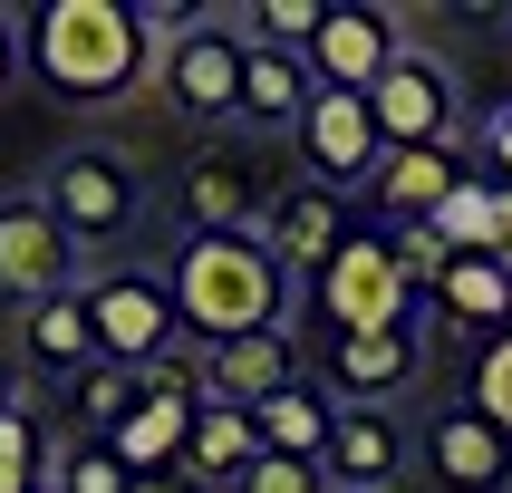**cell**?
Listing matches in <instances>:
<instances>
[{
  "mask_svg": "<svg viewBox=\"0 0 512 493\" xmlns=\"http://www.w3.org/2000/svg\"><path fill=\"white\" fill-rule=\"evenodd\" d=\"M397 58H406L397 10H368V0H339V10H329V29L310 39L319 87H348V97H377V78H387Z\"/></svg>",
  "mask_w": 512,
  "mask_h": 493,
  "instance_id": "obj_13",
  "label": "cell"
},
{
  "mask_svg": "<svg viewBox=\"0 0 512 493\" xmlns=\"http://www.w3.org/2000/svg\"><path fill=\"white\" fill-rule=\"evenodd\" d=\"M136 493H213V484H203V474H184V464H174V474H136Z\"/></svg>",
  "mask_w": 512,
  "mask_h": 493,
  "instance_id": "obj_33",
  "label": "cell"
},
{
  "mask_svg": "<svg viewBox=\"0 0 512 493\" xmlns=\"http://www.w3.org/2000/svg\"><path fill=\"white\" fill-rule=\"evenodd\" d=\"M39 493H58V484H39Z\"/></svg>",
  "mask_w": 512,
  "mask_h": 493,
  "instance_id": "obj_36",
  "label": "cell"
},
{
  "mask_svg": "<svg viewBox=\"0 0 512 493\" xmlns=\"http://www.w3.org/2000/svg\"><path fill=\"white\" fill-rule=\"evenodd\" d=\"M194 416H203V406L145 397L136 416L116 426V455H126V474H174V464H184V445H194Z\"/></svg>",
  "mask_w": 512,
  "mask_h": 493,
  "instance_id": "obj_24",
  "label": "cell"
},
{
  "mask_svg": "<svg viewBox=\"0 0 512 493\" xmlns=\"http://www.w3.org/2000/svg\"><path fill=\"white\" fill-rule=\"evenodd\" d=\"M261 242L281 252L290 281H319V271L348 252V194H329V184H310V174H290L281 194H271V213H261Z\"/></svg>",
  "mask_w": 512,
  "mask_h": 493,
  "instance_id": "obj_12",
  "label": "cell"
},
{
  "mask_svg": "<svg viewBox=\"0 0 512 493\" xmlns=\"http://www.w3.org/2000/svg\"><path fill=\"white\" fill-rule=\"evenodd\" d=\"M87 319H97V358L107 368H165V358H184V310H174V281L165 271H145V261H116V271H87Z\"/></svg>",
  "mask_w": 512,
  "mask_h": 493,
  "instance_id": "obj_5",
  "label": "cell"
},
{
  "mask_svg": "<svg viewBox=\"0 0 512 493\" xmlns=\"http://www.w3.org/2000/svg\"><path fill=\"white\" fill-rule=\"evenodd\" d=\"M261 416V445L271 455H300V464H329V435H339V397L319 387V377H300V387H281L271 406H252Z\"/></svg>",
  "mask_w": 512,
  "mask_h": 493,
  "instance_id": "obj_20",
  "label": "cell"
},
{
  "mask_svg": "<svg viewBox=\"0 0 512 493\" xmlns=\"http://www.w3.org/2000/svg\"><path fill=\"white\" fill-rule=\"evenodd\" d=\"M252 464H261V416H252V406H213V397H203L194 445H184V474H203V484L223 493V484H242Z\"/></svg>",
  "mask_w": 512,
  "mask_h": 493,
  "instance_id": "obj_21",
  "label": "cell"
},
{
  "mask_svg": "<svg viewBox=\"0 0 512 493\" xmlns=\"http://www.w3.org/2000/svg\"><path fill=\"white\" fill-rule=\"evenodd\" d=\"M493 194H503L493 174H464L455 194H445V213H435V232H445L455 252H493Z\"/></svg>",
  "mask_w": 512,
  "mask_h": 493,
  "instance_id": "obj_27",
  "label": "cell"
},
{
  "mask_svg": "<svg viewBox=\"0 0 512 493\" xmlns=\"http://www.w3.org/2000/svg\"><path fill=\"white\" fill-rule=\"evenodd\" d=\"M416 377H426V329H416V319H397V329L329 339V368H319V387H329L339 406H397Z\"/></svg>",
  "mask_w": 512,
  "mask_h": 493,
  "instance_id": "obj_11",
  "label": "cell"
},
{
  "mask_svg": "<svg viewBox=\"0 0 512 493\" xmlns=\"http://www.w3.org/2000/svg\"><path fill=\"white\" fill-rule=\"evenodd\" d=\"M242 68H252L242 10H203L174 49H155V97H165L194 136H213V126H242Z\"/></svg>",
  "mask_w": 512,
  "mask_h": 493,
  "instance_id": "obj_4",
  "label": "cell"
},
{
  "mask_svg": "<svg viewBox=\"0 0 512 493\" xmlns=\"http://www.w3.org/2000/svg\"><path fill=\"white\" fill-rule=\"evenodd\" d=\"M474 406H484L493 426L512 435V329H503V339L484 348V358H474Z\"/></svg>",
  "mask_w": 512,
  "mask_h": 493,
  "instance_id": "obj_30",
  "label": "cell"
},
{
  "mask_svg": "<svg viewBox=\"0 0 512 493\" xmlns=\"http://www.w3.org/2000/svg\"><path fill=\"white\" fill-rule=\"evenodd\" d=\"M435 319L445 329H512V271L493 252H464L445 281H435Z\"/></svg>",
  "mask_w": 512,
  "mask_h": 493,
  "instance_id": "obj_23",
  "label": "cell"
},
{
  "mask_svg": "<svg viewBox=\"0 0 512 493\" xmlns=\"http://www.w3.org/2000/svg\"><path fill=\"white\" fill-rule=\"evenodd\" d=\"M474 145H484V174H493V184H512V97L474 126Z\"/></svg>",
  "mask_w": 512,
  "mask_h": 493,
  "instance_id": "obj_31",
  "label": "cell"
},
{
  "mask_svg": "<svg viewBox=\"0 0 512 493\" xmlns=\"http://www.w3.org/2000/svg\"><path fill=\"white\" fill-rule=\"evenodd\" d=\"M29 20V78L58 107H116L155 78V39H145L136 0H39Z\"/></svg>",
  "mask_w": 512,
  "mask_h": 493,
  "instance_id": "obj_1",
  "label": "cell"
},
{
  "mask_svg": "<svg viewBox=\"0 0 512 493\" xmlns=\"http://www.w3.org/2000/svg\"><path fill=\"white\" fill-rule=\"evenodd\" d=\"M20 78H29V20H20V10H0V97H10Z\"/></svg>",
  "mask_w": 512,
  "mask_h": 493,
  "instance_id": "obj_32",
  "label": "cell"
},
{
  "mask_svg": "<svg viewBox=\"0 0 512 493\" xmlns=\"http://www.w3.org/2000/svg\"><path fill=\"white\" fill-rule=\"evenodd\" d=\"M136 406H145V377H136V368H107V358H97V368H78L68 387H58L68 435H97V445H116V426H126Z\"/></svg>",
  "mask_w": 512,
  "mask_h": 493,
  "instance_id": "obj_22",
  "label": "cell"
},
{
  "mask_svg": "<svg viewBox=\"0 0 512 493\" xmlns=\"http://www.w3.org/2000/svg\"><path fill=\"white\" fill-rule=\"evenodd\" d=\"M87 281V252L68 242V223H58L49 203H39V184L29 194H0V300H20V310H39V300H58V290Z\"/></svg>",
  "mask_w": 512,
  "mask_h": 493,
  "instance_id": "obj_7",
  "label": "cell"
},
{
  "mask_svg": "<svg viewBox=\"0 0 512 493\" xmlns=\"http://www.w3.org/2000/svg\"><path fill=\"white\" fill-rule=\"evenodd\" d=\"M174 213H184V232H261V184L242 165H223V155H203V165H184V184H174Z\"/></svg>",
  "mask_w": 512,
  "mask_h": 493,
  "instance_id": "obj_19",
  "label": "cell"
},
{
  "mask_svg": "<svg viewBox=\"0 0 512 493\" xmlns=\"http://www.w3.org/2000/svg\"><path fill=\"white\" fill-rule=\"evenodd\" d=\"M0 493H39V474H20V464H0Z\"/></svg>",
  "mask_w": 512,
  "mask_h": 493,
  "instance_id": "obj_35",
  "label": "cell"
},
{
  "mask_svg": "<svg viewBox=\"0 0 512 493\" xmlns=\"http://www.w3.org/2000/svg\"><path fill=\"white\" fill-rule=\"evenodd\" d=\"M232 493H339V484H329V464H300V455H271V445H261V464Z\"/></svg>",
  "mask_w": 512,
  "mask_h": 493,
  "instance_id": "obj_29",
  "label": "cell"
},
{
  "mask_svg": "<svg viewBox=\"0 0 512 493\" xmlns=\"http://www.w3.org/2000/svg\"><path fill=\"white\" fill-rule=\"evenodd\" d=\"M300 339L290 329H252V339H223L203 348V397L213 406H271L281 387H300Z\"/></svg>",
  "mask_w": 512,
  "mask_h": 493,
  "instance_id": "obj_14",
  "label": "cell"
},
{
  "mask_svg": "<svg viewBox=\"0 0 512 493\" xmlns=\"http://www.w3.org/2000/svg\"><path fill=\"white\" fill-rule=\"evenodd\" d=\"M20 406H29V397H20V377L0 368V416H20Z\"/></svg>",
  "mask_w": 512,
  "mask_h": 493,
  "instance_id": "obj_34",
  "label": "cell"
},
{
  "mask_svg": "<svg viewBox=\"0 0 512 493\" xmlns=\"http://www.w3.org/2000/svg\"><path fill=\"white\" fill-rule=\"evenodd\" d=\"M416 455H426V484L435 493H512V435L493 426L484 406H435L426 435H416Z\"/></svg>",
  "mask_w": 512,
  "mask_h": 493,
  "instance_id": "obj_10",
  "label": "cell"
},
{
  "mask_svg": "<svg viewBox=\"0 0 512 493\" xmlns=\"http://www.w3.org/2000/svg\"><path fill=\"white\" fill-rule=\"evenodd\" d=\"M406 426L387 416V406H339V435H329V484L339 493H387L406 474Z\"/></svg>",
  "mask_w": 512,
  "mask_h": 493,
  "instance_id": "obj_16",
  "label": "cell"
},
{
  "mask_svg": "<svg viewBox=\"0 0 512 493\" xmlns=\"http://www.w3.org/2000/svg\"><path fill=\"white\" fill-rule=\"evenodd\" d=\"M20 358L39 377H68L97 368V319H87V290H58V300H39V310H20Z\"/></svg>",
  "mask_w": 512,
  "mask_h": 493,
  "instance_id": "obj_18",
  "label": "cell"
},
{
  "mask_svg": "<svg viewBox=\"0 0 512 493\" xmlns=\"http://www.w3.org/2000/svg\"><path fill=\"white\" fill-rule=\"evenodd\" d=\"M319 107V68L300 49H261L252 39V68H242V126L252 136H300V116Z\"/></svg>",
  "mask_w": 512,
  "mask_h": 493,
  "instance_id": "obj_17",
  "label": "cell"
},
{
  "mask_svg": "<svg viewBox=\"0 0 512 493\" xmlns=\"http://www.w3.org/2000/svg\"><path fill=\"white\" fill-rule=\"evenodd\" d=\"M300 165H310V184H329V194H368L377 165H387V136H377V107L368 97H348V87H319V107L300 116Z\"/></svg>",
  "mask_w": 512,
  "mask_h": 493,
  "instance_id": "obj_8",
  "label": "cell"
},
{
  "mask_svg": "<svg viewBox=\"0 0 512 493\" xmlns=\"http://www.w3.org/2000/svg\"><path fill=\"white\" fill-rule=\"evenodd\" d=\"M377 136L387 145H455L464 136V87H455V68L435 49H406L387 78H377Z\"/></svg>",
  "mask_w": 512,
  "mask_h": 493,
  "instance_id": "obj_9",
  "label": "cell"
},
{
  "mask_svg": "<svg viewBox=\"0 0 512 493\" xmlns=\"http://www.w3.org/2000/svg\"><path fill=\"white\" fill-rule=\"evenodd\" d=\"M387 242H397V261H406V281H416V300H435V281H445V271L464 261L435 223H406V232H387Z\"/></svg>",
  "mask_w": 512,
  "mask_h": 493,
  "instance_id": "obj_28",
  "label": "cell"
},
{
  "mask_svg": "<svg viewBox=\"0 0 512 493\" xmlns=\"http://www.w3.org/2000/svg\"><path fill=\"white\" fill-rule=\"evenodd\" d=\"M165 281H174V310H184V339L194 348L252 339V329H290V300H300V281L281 271V252L261 232H184Z\"/></svg>",
  "mask_w": 512,
  "mask_h": 493,
  "instance_id": "obj_2",
  "label": "cell"
},
{
  "mask_svg": "<svg viewBox=\"0 0 512 493\" xmlns=\"http://www.w3.org/2000/svg\"><path fill=\"white\" fill-rule=\"evenodd\" d=\"M310 300H319V319H329L339 339L416 319V281H406V261H397V242H387V232H348V252L310 281Z\"/></svg>",
  "mask_w": 512,
  "mask_h": 493,
  "instance_id": "obj_6",
  "label": "cell"
},
{
  "mask_svg": "<svg viewBox=\"0 0 512 493\" xmlns=\"http://www.w3.org/2000/svg\"><path fill=\"white\" fill-rule=\"evenodd\" d=\"M464 145H387V165H377V184H368V203L387 213V232H406V223H435L445 213V194L464 184Z\"/></svg>",
  "mask_w": 512,
  "mask_h": 493,
  "instance_id": "obj_15",
  "label": "cell"
},
{
  "mask_svg": "<svg viewBox=\"0 0 512 493\" xmlns=\"http://www.w3.org/2000/svg\"><path fill=\"white\" fill-rule=\"evenodd\" d=\"M39 484H58V493H136V474H126V455L116 445H97V435H68L49 455V474Z\"/></svg>",
  "mask_w": 512,
  "mask_h": 493,
  "instance_id": "obj_25",
  "label": "cell"
},
{
  "mask_svg": "<svg viewBox=\"0 0 512 493\" xmlns=\"http://www.w3.org/2000/svg\"><path fill=\"white\" fill-rule=\"evenodd\" d=\"M329 10H339V0H252L242 29H252L261 49H300V58H310V39L329 29Z\"/></svg>",
  "mask_w": 512,
  "mask_h": 493,
  "instance_id": "obj_26",
  "label": "cell"
},
{
  "mask_svg": "<svg viewBox=\"0 0 512 493\" xmlns=\"http://www.w3.org/2000/svg\"><path fill=\"white\" fill-rule=\"evenodd\" d=\"M39 203H49L58 223H68V242L97 261L107 242H126V232L145 223V174H136L126 145L78 136V145H58L49 165H39Z\"/></svg>",
  "mask_w": 512,
  "mask_h": 493,
  "instance_id": "obj_3",
  "label": "cell"
}]
</instances>
